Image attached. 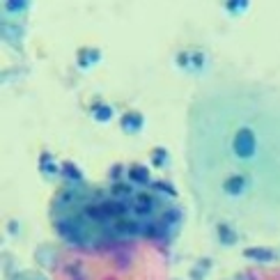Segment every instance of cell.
Returning <instances> with one entry per match:
<instances>
[{"mask_svg":"<svg viewBox=\"0 0 280 280\" xmlns=\"http://www.w3.org/2000/svg\"><path fill=\"white\" fill-rule=\"evenodd\" d=\"M184 172L197 216L243 237L280 235V87L246 76L197 85Z\"/></svg>","mask_w":280,"mask_h":280,"instance_id":"cell-1","label":"cell"}]
</instances>
